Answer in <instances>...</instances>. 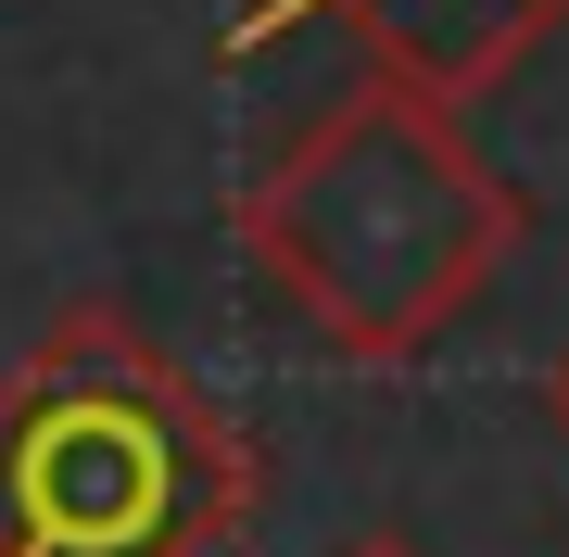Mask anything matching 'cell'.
I'll return each instance as SVG.
<instances>
[{
  "mask_svg": "<svg viewBox=\"0 0 569 557\" xmlns=\"http://www.w3.org/2000/svg\"><path fill=\"white\" fill-rule=\"evenodd\" d=\"M342 557H418V545H406V533H367V545H342Z\"/></svg>",
  "mask_w": 569,
  "mask_h": 557,
  "instance_id": "4",
  "label": "cell"
},
{
  "mask_svg": "<svg viewBox=\"0 0 569 557\" xmlns=\"http://www.w3.org/2000/svg\"><path fill=\"white\" fill-rule=\"evenodd\" d=\"M228 228H241L253 279L279 291L329 355L406 368V355H430L493 291V267L519 253V190L481 166L468 115L367 77L228 203Z\"/></svg>",
  "mask_w": 569,
  "mask_h": 557,
  "instance_id": "1",
  "label": "cell"
},
{
  "mask_svg": "<svg viewBox=\"0 0 569 557\" xmlns=\"http://www.w3.org/2000/svg\"><path fill=\"white\" fill-rule=\"evenodd\" d=\"M253 519V431L127 305H63L0 368V557H216Z\"/></svg>",
  "mask_w": 569,
  "mask_h": 557,
  "instance_id": "2",
  "label": "cell"
},
{
  "mask_svg": "<svg viewBox=\"0 0 569 557\" xmlns=\"http://www.w3.org/2000/svg\"><path fill=\"white\" fill-rule=\"evenodd\" d=\"M279 26H355L367 77L468 115L507 63H531L569 26V0H241V13H228V51H266Z\"/></svg>",
  "mask_w": 569,
  "mask_h": 557,
  "instance_id": "3",
  "label": "cell"
},
{
  "mask_svg": "<svg viewBox=\"0 0 569 557\" xmlns=\"http://www.w3.org/2000/svg\"><path fill=\"white\" fill-rule=\"evenodd\" d=\"M545 406H557V431H569V355H557V380H545Z\"/></svg>",
  "mask_w": 569,
  "mask_h": 557,
  "instance_id": "5",
  "label": "cell"
}]
</instances>
